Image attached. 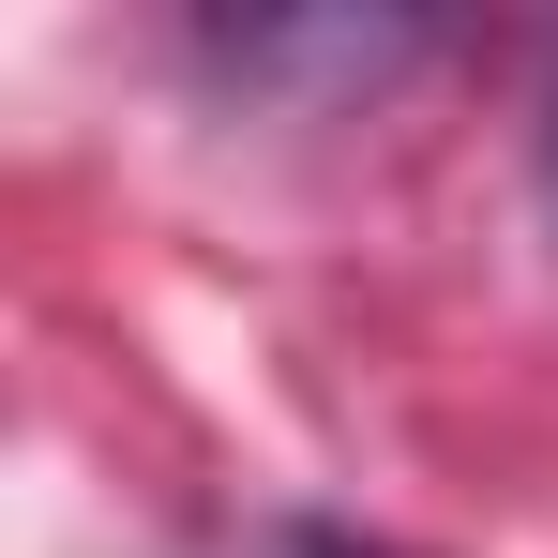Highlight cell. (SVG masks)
I'll return each mask as SVG.
<instances>
[{
	"instance_id": "6da1fadb",
	"label": "cell",
	"mask_w": 558,
	"mask_h": 558,
	"mask_svg": "<svg viewBox=\"0 0 558 558\" xmlns=\"http://www.w3.org/2000/svg\"><path fill=\"white\" fill-rule=\"evenodd\" d=\"M287 558H408V544H363V529H287Z\"/></svg>"
}]
</instances>
